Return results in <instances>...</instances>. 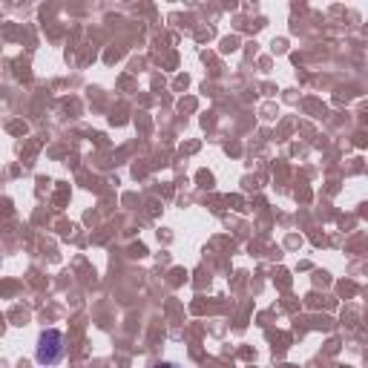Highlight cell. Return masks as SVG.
Returning a JSON list of instances; mask_svg holds the SVG:
<instances>
[{
  "mask_svg": "<svg viewBox=\"0 0 368 368\" xmlns=\"http://www.w3.org/2000/svg\"><path fill=\"white\" fill-rule=\"evenodd\" d=\"M64 354H67V348H64V334H61L58 328H46V331H40V337H38V348H35V360H38V365L50 368V365L61 362Z\"/></svg>",
  "mask_w": 368,
  "mask_h": 368,
  "instance_id": "6da1fadb",
  "label": "cell"
},
{
  "mask_svg": "<svg viewBox=\"0 0 368 368\" xmlns=\"http://www.w3.org/2000/svg\"><path fill=\"white\" fill-rule=\"evenodd\" d=\"M156 368H178V365H176V362H159Z\"/></svg>",
  "mask_w": 368,
  "mask_h": 368,
  "instance_id": "7a4b0ae2",
  "label": "cell"
},
{
  "mask_svg": "<svg viewBox=\"0 0 368 368\" xmlns=\"http://www.w3.org/2000/svg\"><path fill=\"white\" fill-rule=\"evenodd\" d=\"M0 256H4V242H0Z\"/></svg>",
  "mask_w": 368,
  "mask_h": 368,
  "instance_id": "3957f363",
  "label": "cell"
}]
</instances>
